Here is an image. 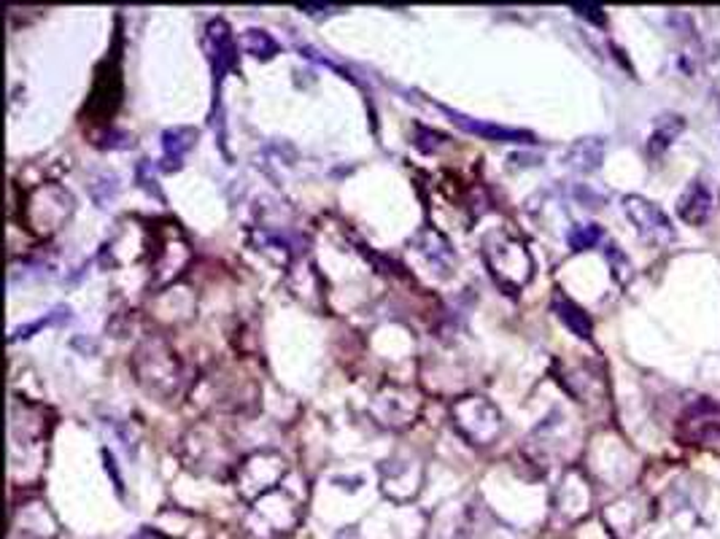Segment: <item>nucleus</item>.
<instances>
[{"instance_id": "obj_1", "label": "nucleus", "mask_w": 720, "mask_h": 539, "mask_svg": "<svg viewBox=\"0 0 720 539\" xmlns=\"http://www.w3.org/2000/svg\"><path fill=\"white\" fill-rule=\"evenodd\" d=\"M674 434L683 445L720 448V402L710 396L691 402L680 413Z\"/></svg>"}, {"instance_id": "obj_2", "label": "nucleus", "mask_w": 720, "mask_h": 539, "mask_svg": "<svg viewBox=\"0 0 720 539\" xmlns=\"http://www.w3.org/2000/svg\"><path fill=\"white\" fill-rule=\"evenodd\" d=\"M624 211H626L629 222L637 227L643 240H648L653 245H669L674 240V227H672L669 216L645 197H640V195L624 197Z\"/></svg>"}, {"instance_id": "obj_3", "label": "nucleus", "mask_w": 720, "mask_h": 539, "mask_svg": "<svg viewBox=\"0 0 720 539\" xmlns=\"http://www.w3.org/2000/svg\"><path fill=\"white\" fill-rule=\"evenodd\" d=\"M713 214V195L702 181L688 184V189L683 192V197L677 200V216L691 225V227H702Z\"/></svg>"}, {"instance_id": "obj_4", "label": "nucleus", "mask_w": 720, "mask_h": 539, "mask_svg": "<svg viewBox=\"0 0 720 539\" xmlns=\"http://www.w3.org/2000/svg\"><path fill=\"white\" fill-rule=\"evenodd\" d=\"M208 41H211V60H214V78H217V86L221 84V78L227 71L235 68V57H238V46H235V38L229 33V27L214 19L208 25Z\"/></svg>"}, {"instance_id": "obj_5", "label": "nucleus", "mask_w": 720, "mask_h": 539, "mask_svg": "<svg viewBox=\"0 0 720 539\" xmlns=\"http://www.w3.org/2000/svg\"><path fill=\"white\" fill-rule=\"evenodd\" d=\"M453 119H456V125H461L467 133H478V135H483V138H492V141H500V144H532V133H523V130H507V127H497V125H483V122H470L467 116H461V114H453V111H448Z\"/></svg>"}, {"instance_id": "obj_6", "label": "nucleus", "mask_w": 720, "mask_h": 539, "mask_svg": "<svg viewBox=\"0 0 720 539\" xmlns=\"http://www.w3.org/2000/svg\"><path fill=\"white\" fill-rule=\"evenodd\" d=\"M553 310L559 313V318L567 324V329H570L573 334H577L580 340H591V318H588L585 310L577 308L575 303L567 300V297H556Z\"/></svg>"}, {"instance_id": "obj_7", "label": "nucleus", "mask_w": 720, "mask_h": 539, "mask_svg": "<svg viewBox=\"0 0 720 539\" xmlns=\"http://www.w3.org/2000/svg\"><path fill=\"white\" fill-rule=\"evenodd\" d=\"M577 155H580V159H575V162H573L575 167H580V170H596V167H599V162H602V141H599V138L580 141L575 149H573V155L570 156H577Z\"/></svg>"}, {"instance_id": "obj_8", "label": "nucleus", "mask_w": 720, "mask_h": 539, "mask_svg": "<svg viewBox=\"0 0 720 539\" xmlns=\"http://www.w3.org/2000/svg\"><path fill=\"white\" fill-rule=\"evenodd\" d=\"M680 130H683V119H680V116H674V122H669L666 127L661 125V127L653 133V138H650V152H653V155H661V152L677 138Z\"/></svg>"}, {"instance_id": "obj_9", "label": "nucleus", "mask_w": 720, "mask_h": 539, "mask_svg": "<svg viewBox=\"0 0 720 539\" xmlns=\"http://www.w3.org/2000/svg\"><path fill=\"white\" fill-rule=\"evenodd\" d=\"M181 135H187V127H176V130H167L165 133V155L167 159H173L176 165L181 162V156L189 152L192 141H181Z\"/></svg>"}, {"instance_id": "obj_10", "label": "nucleus", "mask_w": 720, "mask_h": 539, "mask_svg": "<svg viewBox=\"0 0 720 539\" xmlns=\"http://www.w3.org/2000/svg\"><path fill=\"white\" fill-rule=\"evenodd\" d=\"M602 240V230L596 225H588V227H575L570 232V245L573 251H585V248H593L596 243Z\"/></svg>"}, {"instance_id": "obj_11", "label": "nucleus", "mask_w": 720, "mask_h": 539, "mask_svg": "<svg viewBox=\"0 0 720 539\" xmlns=\"http://www.w3.org/2000/svg\"><path fill=\"white\" fill-rule=\"evenodd\" d=\"M580 16H585V19H591V22H596V25H604V14H602V8L599 5H573Z\"/></svg>"}]
</instances>
